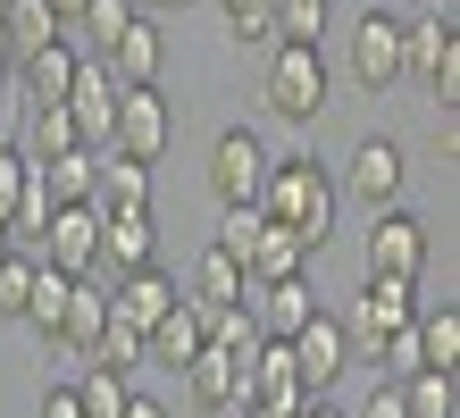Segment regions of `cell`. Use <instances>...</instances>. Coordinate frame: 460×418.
Masks as SVG:
<instances>
[{"label":"cell","mask_w":460,"mask_h":418,"mask_svg":"<svg viewBox=\"0 0 460 418\" xmlns=\"http://www.w3.org/2000/svg\"><path fill=\"white\" fill-rule=\"evenodd\" d=\"M335 201H343V192H335V176H327V167H318L310 151H285V159H268L260 218H268V227H285L293 243L310 251V260H318V251H327V235H335Z\"/></svg>","instance_id":"cell-1"},{"label":"cell","mask_w":460,"mask_h":418,"mask_svg":"<svg viewBox=\"0 0 460 418\" xmlns=\"http://www.w3.org/2000/svg\"><path fill=\"white\" fill-rule=\"evenodd\" d=\"M218 251L243 268V285H285V276H302L310 268V251L293 243L285 227H268L260 209H226V227H218Z\"/></svg>","instance_id":"cell-2"},{"label":"cell","mask_w":460,"mask_h":418,"mask_svg":"<svg viewBox=\"0 0 460 418\" xmlns=\"http://www.w3.org/2000/svg\"><path fill=\"white\" fill-rule=\"evenodd\" d=\"M402 76L452 118V101H460V25H452V9H427L419 25H402Z\"/></svg>","instance_id":"cell-3"},{"label":"cell","mask_w":460,"mask_h":418,"mask_svg":"<svg viewBox=\"0 0 460 418\" xmlns=\"http://www.w3.org/2000/svg\"><path fill=\"white\" fill-rule=\"evenodd\" d=\"M327 59H318L310 42H277V59H268V84H260V101L277 109L285 126H318L327 118Z\"/></svg>","instance_id":"cell-4"},{"label":"cell","mask_w":460,"mask_h":418,"mask_svg":"<svg viewBox=\"0 0 460 418\" xmlns=\"http://www.w3.org/2000/svg\"><path fill=\"white\" fill-rule=\"evenodd\" d=\"M260 184H268V143L252 126H226L209 143V192H218V209H260Z\"/></svg>","instance_id":"cell-5"},{"label":"cell","mask_w":460,"mask_h":418,"mask_svg":"<svg viewBox=\"0 0 460 418\" xmlns=\"http://www.w3.org/2000/svg\"><path fill=\"white\" fill-rule=\"evenodd\" d=\"M360 276H394V285H419L427 276V227L411 209H376V227L360 243Z\"/></svg>","instance_id":"cell-6"},{"label":"cell","mask_w":460,"mask_h":418,"mask_svg":"<svg viewBox=\"0 0 460 418\" xmlns=\"http://www.w3.org/2000/svg\"><path fill=\"white\" fill-rule=\"evenodd\" d=\"M343 67H351V84L376 101L385 84H402V17L394 9H368L360 25H351V42H343Z\"/></svg>","instance_id":"cell-7"},{"label":"cell","mask_w":460,"mask_h":418,"mask_svg":"<svg viewBox=\"0 0 460 418\" xmlns=\"http://www.w3.org/2000/svg\"><path fill=\"white\" fill-rule=\"evenodd\" d=\"M34 260L50 268V276H101V209L84 201V209H50V227H42V243H34Z\"/></svg>","instance_id":"cell-8"},{"label":"cell","mask_w":460,"mask_h":418,"mask_svg":"<svg viewBox=\"0 0 460 418\" xmlns=\"http://www.w3.org/2000/svg\"><path fill=\"white\" fill-rule=\"evenodd\" d=\"M168 134H176V118H168V101L159 93H118V118H110V159H134V167H151L159 151H168Z\"/></svg>","instance_id":"cell-9"},{"label":"cell","mask_w":460,"mask_h":418,"mask_svg":"<svg viewBox=\"0 0 460 418\" xmlns=\"http://www.w3.org/2000/svg\"><path fill=\"white\" fill-rule=\"evenodd\" d=\"M402 176H411V167H402V143H385V134H360V143H351V159H343V184H335V192H360L368 209H394Z\"/></svg>","instance_id":"cell-10"},{"label":"cell","mask_w":460,"mask_h":418,"mask_svg":"<svg viewBox=\"0 0 460 418\" xmlns=\"http://www.w3.org/2000/svg\"><path fill=\"white\" fill-rule=\"evenodd\" d=\"M243 402H252L260 418H293L310 394H302V369H293V351L285 343H260L252 351V369H243Z\"/></svg>","instance_id":"cell-11"},{"label":"cell","mask_w":460,"mask_h":418,"mask_svg":"<svg viewBox=\"0 0 460 418\" xmlns=\"http://www.w3.org/2000/svg\"><path fill=\"white\" fill-rule=\"evenodd\" d=\"M59 109H67L75 143L101 151V143H110V118H118V84H110V67H101V59H75V84H67Z\"/></svg>","instance_id":"cell-12"},{"label":"cell","mask_w":460,"mask_h":418,"mask_svg":"<svg viewBox=\"0 0 460 418\" xmlns=\"http://www.w3.org/2000/svg\"><path fill=\"white\" fill-rule=\"evenodd\" d=\"M419 318V285H394V276H360V301H351V326L360 343H385V334H402Z\"/></svg>","instance_id":"cell-13"},{"label":"cell","mask_w":460,"mask_h":418,"mask_svg":"<svg viewBox=\"0 0 460 418\" xmlns=\"http://www.w3.org/2000/svg\"><path fill=\"white\" fill-rule=\"evenodd\" d=\"M285 351H293V369H302V394L318 402V394H327V385L343 377V360H351V334H343V318H327V310H318V318H310L302 334H293Z\"/></svg>","instance_id":"cell-14"},{"label":"cell","mask_w":460,"mask_h":418,"mask_svg":"<svg viewBox=\"0 0 460 418\" xmlns=\"http://www.w3.org/2000/svg\"><path fill=\"white\" fill-rule=\"evenodd\" d=\"M159 59H168V42H159V25H151V17H134L126 34L101 50V67H110L118 93H151V84H159Z\"/></svg>","instance_id":"cell-15"},{"label":"cell","mask_w":460,"mask_h":418,"mask_svg":"<svg viewBox=\"0 0 460 418\" xmlns=\"http://www.w3.org/2000/svg\"><path fill=\"white\" fill-rule=\"evenodd\" d=\"M101 268H110V276H143V268H159V227H151V209L101 218Z\"/></svg>","instance_id":"cell-16"},{"label":"cell","mask_w":460,"mask_h":418,"mask_svg":"<svg viewBox=\"0 0 460 418\" xmlns=\"http://www.w3.org/2000/svg\"><path fill=\"white\" fill-rule=\"evenodd\" d=\"M318 318V293H310V276H285V285H260V310H252V326H260V343H293Z\"/></svg>","instance_id":"cell-17"},{"label":"cell","mask_w":460,"mask_h":418,"mask_svg":"<svg viewBox=\"0 0 460 418\" xmlns=\"http://www.w3.org/2000/svg\"><path fill=\"white\" fill-rule=\"evenodd\" d=\"M50 42H67V25L50 17L42 0H0V59H9V67H25Z\"/></svg>","instance_id":"cell-18"},{"label":"cell","mask_w":460,"mask_h":418,"mask_svg":"<svg viewBox=\"0 0 460 418\" xmlns=\"http://www.w3.org/2000/svg\"><path fill=\"white\" fill-rule=\"evenodd\" d=\"M25 167H34V159H25ZM93 176H101V151H59V159L34 167V192H42L50 209H84L93 201Z\"/></svg>","instance_id":"cell-19"},{"label":"cell","mask_w":460,"mask_h":418,"mask_svg":"<svg viewBox=\"0 0 460 418\" xmlns=\"http://www.w3.org/2000/svg\"><path fill=\"white\" fill-rule=\"evenodd\" d=\"M168 310H176V285H168L159 268H143V276H118V285H110V318H126L134 334H151Z\"/></svg>","instance_id":"cell-20"},{"label":"cell","mask_w":460,"mask_h":418,"mask_svg":"<svg viewBox=\"0 0 460 418\" xmlns=\"http://www.w3.org/2000/svg\"><path fill=\"white\" fill-rule=\"evenodd\" d=\"M201 343H209V334H201V310H193V301H176V310L143 334V360H159V369H193Z\"/></svg>","instance_id":"cell-21"},{"label":"cell","mask_w":460,"mask_h":418,"mask_svg":"<svg viewBox=\"0 0 460 418\" xmlns=\"http://www.w3.org/2000/svg\"><path fill=\"white\" fill-rule=\"evenodd\" d=\"M67 84H75V42H50V50H34V59L17 67V101L59 109V101H67Z\"/></svg>","instance_id":"cell-22"},{"label":"cell","mask_w":460,"mask_h":418,"mask_svg":"<svg viewBox=\"0 0 460 418\" xmlns=\"http://www.w3.org/2000/svg\"><path fill=\"white\" fill-rule=\"evenodd\" d=\"M93 209H101V218L151 209V167H134V159H110V151H101V176H93Z\"/></svg>","instance_id":"cell-23"},{"label":"cell","mask_w":460,"mask_h":418,"mask_svg":"<svg viewBox=\"0 0 460 418\" xmlns=\"http://www.w3.org/2000/svg\"><path fill=\"white\" fill-rule=\"evenodd\" d=\"M101 326H110V293H101L93 276H84V285L67 293V318H59V343H67L75 360H93V343H101Z\"/></svg>","instance_id":"cell-24"},{"label":"cell","mask_w":460,"mask_h":418,"mask_svg":"<svg viewBox=\"0 0 460 418\" xmlns=\"http://www.w3.org/2000/svg\"><path fill=\"white\" fill-rule=\"evenodd\" d=\"M184 385H193V402H201V410H234V402H243V369H234L226 351H209V343H201L193 369H184ZM243 410H252V402H243Z\"/></svg>","instance_id":"cell-25"},{"label":"cell","mask_w":460,"mask_h":418,"mask_svg":"<svg viewBox=\"0 0 460 418\" xmlns=\"http://www.w3.org/2000/svg\"><path fill=\"white\" fill-rule=\"evenodd\" d=\"M193 310H243V268L226 260L218 243L193 260Z\"/></svg>","instance_id":"cell-26"},{"label":"cell","mask_w":460,"mask_h":418,"mask_svg":"<svg viewBox=\"0 0 460 418\" xmlns=\"http://www.w3.org/2000/svg\"><path fill=\"white\" fill-rule=\"evenodd\" d=\"M394 394H402V418H460V385H452V377H436V369L402 377Z\"/></svg>","instance_id":"cell-27"},{"label":"cell","mask_w":460,"mask_h":418,"mask_svg":"<svg viewBox=\"0 0 460 418\" xmlns=\"http://www.w3.org/2000/svg\"><path fill=\"white\" fill-rule=\"evenodd\" d=\"M411 334H419V360H427V369L452 377V360H460V310H419Z\"/></svg>","instance_id":"cell-28"},{"label":"cell","mask_w":460,"mask_h":418,"mask_svg":"<svg viewBox=\"0 0 460 418\" xmlns=\"http://www.w3.org/2000/svg\"><path fill=\"white\" fill-rule=\"evenodd\" d=\"M67 293H75V276H34V301H25V326L42 334V343H59V318H67Z\"/></svg>","instance_id":"cell-29"},{"label":"cell","mask_w":460,"mask_h":418,"mask_svg":"<svg viewBox=\"0 0 460 418\" xmlns=\"http://www.w3.org/2000/svg\"><path fill=\"white\" fill-rule=\"evenodd\" d=\"M25 159H59V151H84V143H75V126H67V109H34V118H25V143H17Z\"/></svg>","instance_id":"cell-30"},{"label":"cell","mask_w":460,"mask_h":418,"mask_svg":"<svg viewBox=\"0 0 460 418\" xmlns=\"http://www.w3.org/2000/svg\"><path fill=\"white\" fill-rule=\"evenodd\" d=\"M67 394H75V410H84V418H118V410L134 402V394H126V377H110V369H84Z\"/></svg>","instance_id":"cell-31"},{"label":"cell","mask_w":460,"mask_h":418,"mask_svg":"<svg viewBox=\"0 0 460 418\" xmlns=\"http://www.w3.org/2000/svg\"><path fill=\"white\" fill-rule=\"evenodd\" d=\"M84 369H110V377L143 369V334H134L126 318H110V326H101V343H93V360H84Z\"/></svg>","instance_id":"cell-32"},{"label":"cell","mask_w":460,"mask_h":418,"mask_svg":"<svg viewBox=\"0 0 460 418\" xmlns=\"http://www.w3.org/2000/svg\"><path fill=\"white\" fill-rule=\"evenodd\" d=\"M234 42H277V0H218Z\"/></svg>","instance_id":"cell-33"},{"label":"cell","mask_w":460,"mask_h":418,"mask_svg":"<svg viewBox=\"0 0 460 418\" xmlns=\"http://www.w3.org/2000/svg\"><path fill=\"white\" fill-rule=\"evenodd\" d=\"M34 276H42L34 251H9V268H0V318H25V301H34Z\"/></svg>","instance_id":"cell-34"},{"label":"cell","mask_w":460,"mask_h":418,"mask_svg":"<svg viewBox=\"0 0 460 418\" xmlns=\"http://www.w3.org/2000/svg\"><path fill=\"white\" fill-rule=\"evenodd\" d=\"M327 34V0H277V42H310Z\"/></svg>","instance_id":"cell-35"},{"label":"cell","mask_w":460,"mask_h":418,"mask_svg":"<svg viewBox=\"0 0 460 418\" xmlns=\"http://www.w3.org/2000/svg\"><path fill=\"white\" fill-rule=\"evenodd\" d=\"M134 17H143L134 0H84V17H75V25H84V34H93L101 50H110V42L126 34V25H134Z\"/></svg>","instance_id":"cell-36"},{"label":"cell","mask_w":460,"mask_h":418,"mask_svg":"<svg viewBox=\"0 0 460 418\" xmlns=\"http://www.w3.org/2000/svg\"><path fill=\"white\" fill-rule=\"evenodd\" d=\"M17 201H25V151L9 143V134H0V227L17 218Z\"/></svg>","instance_id":"cell-37"},{"label":"cell","mask_w":460,"mask_h":418,"mask_svg":"<svg viewBox=\"0 0 460 418\" xmlns=\"http://www.w3.org/2000/svg\"><path fill=\"white\" fill-rule=\"evenodd\" d=\"M376 360H385V385H402V377H419V369H427L411 326H402V334H385V343H376Z\"/></svg>","instance_id":"cell-38"},{"label":"cell","mask_w":460,"mask_h":418,"mask_svg":"<svg viewBox=\"0 0 460 418\" xmlns=\"http://www.w3.org/2000/svg\"><path fill=\"white\" fill-rule=\"evenodd\" d=\"M351 418H402V394H394V385H376V394L351 410Z\"/></svg>","instance_id":"cell-39"},{"label":"cell","mask_w":460,"mask_h":418,"mask_svg":"<svg viewBox=\"0 0 460 418\" xmlns=\"http://www.w3.org/2000/svg\"><path fill=\"white\" fill-rule=\"evenodd\" d=\"M9 118H17V67L0 59V134H9Z\"/></svg>","instance_id":"cell-40"},{"label":"cell","mask_w":460,"mask_h":418,"mask_svg":"<svg viewBox=\"0 0 460 418\" xmlns=\"http://www.w3.org/2000/svg\"><path fill=\"white\" fill-rule=\"evenodd\" d=\"M42 418H84V410H75V394H67V385H50V394H42Z\"/></svg>","instance_id":"cell-41"},{"label":"cell","mask_w":460,"mask_h":418,"mask_svg":"<svg viewBox=\"0 0 460 418\" xmlns=\"http://www.w3.org/2000/svg\"><path fill=\"white\" fill-rule=\"evenodd\" d=\"M293 418H351V410H335L327 394H318V402H302V410H293Z\"/></svg>","instance_id":"cell-42"},{"label":"cell","mask_w":460,"mask_h":418,"mask_svg":"<svg viewBox=\"0 0 460 418\" xmlns=\"http://www.w3.org/2000/svg\"><path fill=\"white\" fill-rule=\"evenodd\" d=\"M42 9L59 17V25H75V17H84V0H42Z\"/></svg>","instance_id":"cell-43"},{"label":"cell","mask_w":460,"mask_h":418,"mask_svg":"<svg viewBox=\"0 0 460 418\" xmlns=\"http://www.w3.org/2000/svg\"><path fill=\"white\" fill-rule=\"evenodd\" d=\"M118 418H168V410H159V402H143V394H134V402H126Z\"/></svg>","instance_id":"cell-44"},{"label":"cell","mask_w":460,"mask_h":418,"mask_svg":"<svg viewBox=\"0 0 460 418\" xmlns=\"http://www.w3.org/2000/svg\"><path fill=\"white\" fill-rule=\"evenodd\" d=\"M143 9H193V0H143Z\"/></svg>","instance_id":"cell-45"},{"label":"cell","mask_w":460,"mask_h":418,"mask_svg":"<svg viewBox=\"0 0 460 418\" xmlns=\"http://www.w3.org/2000/svg\"><path fill=\"white\" fill-rule=\"evenodd\" d=\"M9 251H17V243H9V227H0V268H9Z\"/></svg>","instance_id":"cell-46"}]
</instances>
